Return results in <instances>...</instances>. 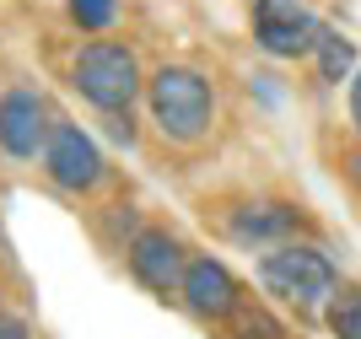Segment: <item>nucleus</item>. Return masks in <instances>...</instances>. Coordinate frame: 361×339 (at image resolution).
<instances>
[{"label":"nucleus","instance_id":"8","mask_svg":"<svg viewBox=\"0 0 361 339\" xmlns=\"http://www.w3.org/2000/svg\"><path fill=\"white\" fill-rule=\"evenodd\" d=\"M49 113H44V97L11 87L0 97V151L6 156H38L49 146Z\"/></svg>","mask_w":361,"mask_h":339},{"label":"nucleus","instance_id":"10","mask_svg":"<svg viewBox=\"0 0 361 339\" xmlns=\"http://www.w3.org/2000/svg\"><path fill=\"white\" fill-rule=\"evenodd\" d=\"M313 54H318V75H324V81H345L350 65H356V49H350V38H340L334 27H318Z\"/></svg>","mask_w":361,"mask_h":339},{"label":"nucleus","instance_id":"16","mask_svg":"<svg viewBox=\"0 0 361 339\" xmlns=\"http://www.w3.org/2000/svg\"><path fill=\"white\" fill-rule=\"evenodd\" d=\"M350 130L361 135V70H356V81H350Z\"/></svg>","mask_w":361,"mask_h":339},{"label":"nucleus","instance_id":"12","mask_svg":"<svg viewBox=\"0 0 361 339\" xmlns=\"http://www.w3.org/2000/svg\"><path fill=\"white\" fill-rule=\"evenodd\" d=\"M232 339H286V328L275 323L264 307H243V312H238V328H232Z\"/></svg>","mask_w":361,"mask_h":339},{"label":"nucleus","instance_id":"15","mask_svg":"<svg viewBox=\"0 0 361 339\" xmlns=\"http://www.w3.org/2000/svg\"><path fill=\"white\" fill-rule=\"evenodd\" d=\"M108 135H114V140H124V146H130V140H135V130H130V113H114V118H108Z\"/></svg>","mask_w":361,"mask_h":339},{"label":"nucleus","instance_id":"3","mask_svg":"<svg viewBox=\"0 0 361 339\" xmlns=\"http://www.w3.org/2000/svg\"><path fill=\"white\" fill-rule=\"evenodd\" d=\"M71 87L87 97L97 113H130V103L140 97V65H135V54L124 44H114V38H97V44H87L81 54H75V65H71Z\"/></svg>","mask_w":361,"mask_h":339},{"label":"nucleus","instance_id":"13","mask_svg":"<svg viewBox=\"0 0 361 339\" xmlns=\"http://www.w3.org/2000/svg\"><path fill=\"white\" fill-rule=\"evenodd\" d=\"M114 11H119V0H71L75 27H87V32H103L114 22Z\"/></svg>","mask_w":361,"mask_h":339},{"label":"nucleus","instance_id":"11","mask_svg":"<svg viewBox=\"0 0 361 339\" xmlns=\"http://www.w3.org/2000/svg\"><path fill=\"white\" fill-rule=\"evenodd\" d=\"M324 318H329L334 339H361V285H340V291L329 296Z\"/></svg>","mask_w":361,"mask_h":339},{"label":"nucleus","instance_id":"2","mask_svg":"<svg viewBox=\"0 0 361 339\" xmlns=\"http://www.w3.org/2000/svg\"><path fill=\"white\" fill-rule=\"evenodd\" d=\"M259 281H264L270 296H281L286 307L318 312V307H329V296L340 291V269L313 242H281V248H270L259 259Z\"/></svg>","mask_w":361,"mask_h":339},{"label":"nucleus","instance_id":"4","mask_svg":"<svg viewBox=\"0 0 361 339\" xmlns=\"http://www.w3.org/2000/svg\"><path fill=\"white\" fill-rule=\"evenodd\" d=\"M44 173L65 194H92L103 183V151L92 146V135L81 124H54L44 146Z\"/></svg>","mask_w":361,"mask_h":339},{"label":"nucleus","instance_id":"5","mask_svg":"<svg viewBox=\"0 0 361 339\" xmlns=\"http://www.w3.org/2000/svg\"><path fill=\"white\" fill-rule=\"evenodd\" d=\"M248 11H254V38L264 54H275V59L313 54L318 22L302 11L297 0H248Z\"/></svg>","mask_w":361,"mask_h":339},{"label":"nucleus","instance_id":"6","mask_svg":"<svg viewBox=\"0 0 361 339\" xmlns=\"http://www.w3.org/2000/svg\"><path fill=\"white\" fill-rule=\"evenodd\" d=\"M178 296H183V307L195 312V318H211V323L243 312V291H238V281H232V269H226L221 259H211V253H200V259L183 264Z\"/></svg>","mask_w":361,"mask_h":339},{"label":"nucleus","instance_id":"17","mask_svg":"<svg viewBox=\"0 0 361 339\" xmlns=\"http://www.w3.org/2000/svg\"><path fill=\"white\" fill-rule=\"evenodd\" d=\"M345 178H350V189L361 194V151H350V156H345Z\"/></svg>","mask_w":361,"mask_h":339},{"label":"nucleus","instance_id":"9","mask_svg":"<svg viewBox=\"0 0 361 339\" xmlns=\"http://www.w3.org/2000/svg\"><path fill=\"white\" fill-rule=\"evenodd\" d=\"M297 226H302V210L281 205V199H259V205H243L226 216V237L243 248H281L297 237Z\"/></svg>","mask_w":361,"mask_h":339},{"label":"nucleus","instance_id":"7","mask_svg":"<svg viewBox=\"0 0 361 339\" xmlns=\"http://www.w3.org/2000/svg\"><path fill=\"white\" fill-rule=\"evenodd\" d=\"M130 275H135L146 291H157V296H167V291H178L183 285V248H178V237H167L162 226H140L135 237H130Z\"/></svg>","mask_w":361,"mask_h":339},{"label":"nucleus","instance_id":"14","mask_svg":"<svg viewBox=\"0 0 361 339\" xmlns=\"http://www.w3.org/2000/svg\"><path fill=\"white\" fill-rule=\"evenodd\" d=\"M0 339H32V328L16 318V312H0Z\"/></svg>","mask_w":361,"mask_h":339},{"label":"nucleus","instance_id":"1","mask_svg":"<svg viewBox=\"0 0 361 339\" xmlns=\"http://www.w3.org/2000/svg\"><path fill=\"white\" fill-rule=\"evenodd\" d=\"M146 103H151V124L178 146H200L216 130V87L189 65H162L146 81Z\"/></svg>","mask_w":361,"mask_h":339}]
</instances>
